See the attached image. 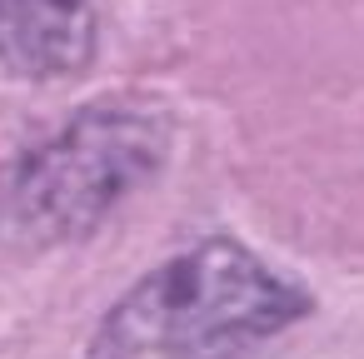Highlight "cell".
<instances>
[{
  "label": "cell",
  "instance_id": "2",
  "mask_svg": "<svg viewBox=\"0 0 364 359\" xmlns=\"http://www.w3.org/2000/svg\"><path fill=\"white\" fill-rule=\"evenodd\" d=\"M170 160V125L140 105L80 110L60 135L36 145L0 190V240L11 250H55L95 235L120 200Z\"/></svg>",
  "mask_w": 364,
  "mask_h": 359
},
{
  "label": "cell",
  "instance_id": "1",
  "mask_svg": "<svg viewBox=\"0 0 364 359\" xmlns=\"http://www.w3.org/2000/svg\"><path fill=\"white\" fill-rule=\"evenodd\" d=\"M309 309V289L255 250L205 240L125 289L95 324L85 359H250Z\"/></svg>",
  "mask_w": 364,
  "mask_h": 359
},
{
  "label": "cell",
  "instance_id": "3",
  "mask_svg": "<svg viewBox=\"0 0 364 359\" xmlns=\"http://www.w3.org/2000/svg\"><path fill=\"white\" fill-rule=\"evenodd\" d=\"M95 45L100 26L90 0H0V60L26 80L80 75Z\"/></svg>",
  "mask_w": 364,
  "mask_h": 359
}]
</instances>
